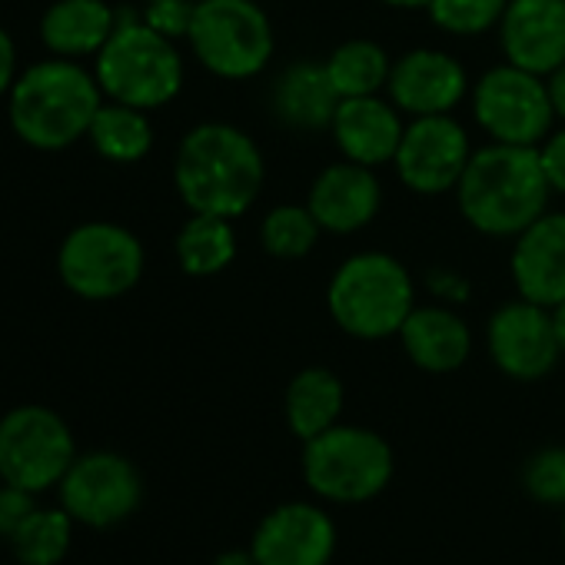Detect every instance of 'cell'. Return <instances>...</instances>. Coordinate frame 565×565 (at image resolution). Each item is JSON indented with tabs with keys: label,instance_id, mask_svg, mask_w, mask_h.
<instances>
[{
	"label": "cell",
	"instance_id": "6da1fadb",
	"mask_svg": "<svg viewBox=\"0 0 565 565\" xmlns=\"http://www.w3.org/2000/svg\"><path fill=\"white\" fill-rule=\"evenodd\" d=\"M266 163L249 134L233 124L193 127L173 160V183L193 213L243 216L263 190Z\"/></svg>",
	"mask_w": 565,
	"mask_h": 565
},
{
	"label": "cell",
	"instance_id": "7a4b0ae2",
	"mask_svg": "<svg viewBox=\"0 0 565 565\" xmlns=\"http://www.w3.org/2000/svg\"><path fill=\"white\" fill-rule=\"evenodd\" d=\"M456 196L472 230L486 236H519L548 210L552 186L542 173L539 147L489 143L472 150Z\"/></svg>",
	"mask_w": 565,
	"mask_h": 565
},
{
	"label": "cell",
	"instance_id": "3957f363",
	"mask_svg": "<svg viewBox=\"0 0 565 565\" xmlns=\"http://www.w3.org/2000/svg\"><path fill=\"white\" fill-rule=\"evenodd\" d=\"M100 104L97 74L71 57H51L18 74L8 94V117L28 147L64 150L87 137Z\"/></svg>",
	"mask_w": 565,
	"mask_h": 565
},
{
	"label": "cell",
	"instance_id": "277c9868",
	"mask_svg": "<svg viewBox=\"0 0 565 565\" xmlns=\"http://www.w3.org/2000/svg\"><path fill=\"white\" fill-rule=\"evenodd\" d=\"M327 307L343 333L356 340H386L399 337L406 317L416 310V287L396 256L366 249L340 263L330 279Z\"/></svg>",
	"mask_w": 565,
	"mask_h": 565
},
{
	"label": "cell",
	"instance_id": "5b68a950",
	"mask_svg": "<svg viewBox=\"0 0 565 565\" xmlns=\"http://www.w3.org/2000/svg\"><path fill=\"white\" fill-rule=\"evenodd\" d=\"M303 482L320 502L363 505L386 492L396 472L393 446L366 426L337 423L303 443Z\"/></svg>",
	"mask_w": 565,
	"mask_h": 565
},
{
	"label": "cell",
	"instance_id": "8992f818",
	"mask_svg": "<svg viewBox=\"0 0 565 565\" xmlns=\"http://www.w3.org/2000/svg\"><path fill=\"white\" fill-rule=\"evenodd\" d=\"M94 74L104 97L137 110H157L180 94L183 57L177 44L147 21H120L97 54Z\"/></svg>",
	"mask_w": 565,
	"mask_h": 565
},
{
	"label": "cell",
	"instance_id": "52a82bcc",
	"mask_svg": "<svg viewBox=\"0 0 565 565\" xmlns=\"http://www.w3.org/2000/svg\"><path fill=\"white\" fill-rule=\"evenodd\" d=\"M193 57L223 81H246L273 57V24L256 0H200L190 21Z\"/></svg>",
	"mask_w": 565,
	"mask_h": 565
},
{
	"label": "cell",
	"instance_id": "ba28073f",
	"mask_svg": "<svg viewBox=\"0 0 565 565\" xmlns=\"http://www.w3.org/2000/svg\"><path fill=\"white\" fill-rule=\"evenodd\" d=\"M143 259V243L127 226L94 220L64 236L57 249V273L74 297L107 303L137 287Z\"/></svg>",
	"mask_w": 565,
	"mask_h": 565
},
{
	"label": "cell",
	"instance_id": "9c48e42d",
	"mask_svg": "<svg viewBox=\"0 0 565 565\" xmlns=\"http://www.w3.org/2000/svg\"><path fill=\"white\" fill-rule=\"evenodd\" d=\"M77 459L71 423L41 403H24L0 416V482L34 495L57 489Z\"/></svg>",
	"mask_w": 565,
	"mask_h": 565
},
{
	"label": "cell",
	"instance_id": "30bf717a",
	"mask_svg": "<svg viewBox=\"0 0 565 565\" xmlns=\"http://www.w3.org/2000/svg\"><path fill=\"white\" fill-rule=\"evenodd\" d=\"M472 114L492 143L512 147H539L552 134L555 120L545 77L509 61L479 77L472 90Z\"/></svg>",
	"mask_w": 565,
	"mask_h": 565
},
{
	"label": "cell",
	"instance_id": "8fae6325",
	"mask_svg": "<svg viewBox=\"0 0 565 565\" xmlns=\"http://www.w3.org/2000/svg\"><path fill=\"white\" fill-rule=\"evenodd\" d=\"M57 502L87 529H117L143 502L140 469L114 449L77 452L74 466L57 486Z\"/></svg>",
	"mask_w": 565,
	"mask_h": 565
},
{
	"label": "cell",
	"instance_id": "7c38bea8",
	"mask_svg": "<svg viewBox=\"0 0 565 565\" xmlns=\"http://www.w3.org/2000/svg\"><path fill=\"white\" fill-rule=\"evenodd\" d=\"M469 157L472 147L466 127L449 114H436V117H413L406 124L393 167L406 190L419 196H439L459 186Z\"/></svg>",
	"mask_w": 565,
	"mask_h": 565
},
{
	"label": "cell",
	"instance_id": "4fadbf2b",
	"mask_svg": "<svg viewBox=\"0 0 565 565\" xmlns=\"http://www.w3.org/2000/svg\"><path fill=\"white\" fill-rule=\"evenodd\" d=\"M337 542L340 532L323 502L294 499L279 502L256 522L249 552L256 565H330Z\"/></svg>",
	"mask_w": 565,
	"mask_h": 565
},
{
	"label": "cell",
	"instance_id": "5bb4252c",
	"mask_svg": "<svg viewBox=\"0 0 565 565\" xmlns=\"http://www.w3.org/2000/svg\"><path fill=\"white\" fill-rule=\"evenodd\" d=\"M486 347H489L495 370L519 383H535L548 376L562 356L555 327H552V310L529 303L522 297L499 307L489 317Z\"/></svg>",
	"mask_w": 565,
	"mask_h": 565
},
{
	"label": "cell",
	"instance_id": "9a60e30c",
	"mask_svg": "<svg viewBox=\"0 0 565 565\" xmlns=\"http://www.w3.org/2000/svg\"><path fill=\"white\" fill-rule=\"evenodd\" d=\"M466 90H469L466 67L452 54L433 51V47H419V51L403 54L393 64L390 84H386L390 100L406 117L449 114L466 97Z\"/></svg>",
	"mask_w": 565,
	"mask_h": 565
},
{
	"label": "cell",
	"instance_id": "2e32d148",
	"mask_svg": "<svg viewBox=\"0 0 565 565\" xmlns=\"http://www.w3.org/2000/svg\"><path fill=\"white\" fill-rule=\"evenodd\" d=\"M499 44L509 64L548 77L565 64V0H509Z\"/></svg>",
	"mask_w": 565,
	"mask_h": 565
},
{
	"label": "cell",
	"instance_id": "e0dca14e",
	"mask_svg": "<svg viewBox=\"0 0 565 565\" xmlns=\"http://www.w3.org/2000/svg\"><path fill=\"white\" fill-rule=\"evenodd\" d=\"M515 294L539 307H558L565 300V213H542L529 223L509 256Z\"/></svg>",
	"mask_w": 565,
	"mask_h": 565
},
{
	"label": "cell",
	"instance_id": "ac0fdd59",
	"mask_svg": "<svg viewBox=\"0 0 565 565\" xmlns=\"http://www.w3.org/2000/svg\"><path fill=\"white\" fill-rule=\"evenodd\" d=\"M383 186L373 167L343 160L327 167L310 186V213L327 233H356L370 226L380 213Z\"/></svg>",
	"mask_w": 565,
	"mask_h": 565
},
{
	"label": "cell",
	"instance_id": "d6986e66",
	"mask_svg": "<svg viewBox=\"0 0 565 565\" xmlns=\"http://www.w3.org/2000/svg\"><path fill=\"white\" fill-rule=\"evenodd\" d=\"M333 140L343 153V160L363 163V167H383L396 160V150L403 143V114L393 100L376 97H350L340 100V110L330 124Z\"/></svg>",
	"mask_w": 565,
	"mask_h": 565
},
{
	"label": "cell",
	"instance_id": "ffe728a7",
	"mask_svg": "<svg viewBox=\"0 0 565 565\" xmlns=\"http://www.w3.org/2000/svg\"><path fill=\"white\" fill-rule=\"evenodd\" d=\"M399 343L423 373H456L472 353V330L446 307H416L399 330Z\"/></svg>",
	"mask_w": 565,
	"mask_h": 565
},
{
	"label": "cell",
	"instance_id": "44dd1931",
	"mask_svg": "<svg viewBox=\"0 0 565 565\" xmlns=\"http://www.w3.org/2000/svg\"><path fill=\"white\" fill-rule=\"evenodd\" d=\"M340 94L327 74V64L300 61L273 84V114L290 130H327L340 110Z\"/></svg>",
	"mask_w": 565,
	"mask_h": 565
},
{
	"label": "cell",
	"instance_id": "7402d4cb",
	"mask_svg": "<svg viewBox=\"0 0 565 565\" xmlns=\"http://www.w3.org/2000/svg\"><path fill=\"white\" fill-rule=\"evenodd\" d=\"M117 24L107 0H54L41 18V41L54 57H97Z\"/></svg>",
	"mask_w": 565,
	"mask_h": 565
},
{
	"label": "cell",
	"instance_id": "603a6c76",
	"mask_svg": "<svg viewBox=\"0 0 565 565\" xmlns=\"http://www.w3.org/2000/svg\"><path fill=\"white\" fill-rule=\"evenodd\" d=\"M343 406H347L343 380L327 366L300 370L290 380L287 396H282V416H287V426L300 443L337 426L343 416Z\"/></svg>",
	"mask_w": 565,
	"mask_h": 565
},
{
	"label": "cell",
	"instance_id": "cb8c5ba5",
	"mask_svg": "<svg viewBox=\"0 0 565 565\" xmlns=\"http://www.w3.org/2000/svg\"><path fill=\"white\" fill-rule=\"evenodd\" d=\"M177 263L186 276H216L236 259L233 220L193 213L177 233Z\"/></svg>",
	"mask_w": 565,
	"mask_h": 565
},
{
	"label": "cell",
	"instance_id": "d4e9b609",
	"mask_svg": "<svg viewBox=\"0 0 565 565\" xmlns=\"http://www.w3.org/2000/svg\"><path fill=\"white\" fill-rule=\"evenodd\" d=\"M74 515L57 505H41L18 525V532L8 539L11 555L18 565H61L74 545Z\"/></svg>",
	"mask_w": 565,
	"mask_h": 565
},
{
	"label": "cell",
	"instance_id": "484cf974",
	"mask_svg": "<svg viewBox=\"0 0 565 565\" xmlns=\"http://www.w3.org/2000/svg\"><path fill=\"white\" fill-rule=\"evenodd\" d=\"M87 140L110 163H137L153 147V127H150L147 110L110 100V104H100L87 130Z\"/></svg>",
	"mask_w": 565,
	"mask_h": 565
},
{
	"label": "cell",
	"instance_id": "4316f807",
	"mask_svg": "<svg viewBox=\"0 0 565 565\" xmlns=\"http://www.w3.org/2000/svg\"><path fill=\"white\" fill-rule=\"evenodd\" d=\"M393 61L376 41H347L327 57V74L343 100L350 97H376L390 84Z\"/></svg>",
	"mask_w": 565,
	"mask_h": 565
},
{
	"label": "cell",
	"instance_id": "83f0119b",
	"mask_svg": "<svg viewBox=\"0 0 565 565\" xmlns=\"http://www.w3.org/2000/svg\"><path fill=\"white\" fill-rule=\"evenodd\" d=\"M320 233L323 226L317 223L310 206H297V203L273 206L259 223V243L276 259H303L317 246Z\"/></svg>",
	"mask_w": 565,
	"mask_h": 565
},
{
	"label": "cell",
	"instance_id": "f1b7e54d",
	"mask_svg": "<svg viewBox=\"0 0 565 565\" xmlns=\"http://www.w3.org/2000/svg\"><path fill=\"white\" fill-rule=\"evenodd\" d=\"M509 0H429V18L452 38H479L499 28Z\"/></svg>",
	"mask_w": 565,
	"mask_h": 565
},
{
	"label": "cell",
	"instance_id": "f546056e",
	"mask_svg": "<svg viewBox=\"0 0 565 565\" xmlns=\"http://www.w3.org/2000/svg\"><path fill=\"white\" fill-rule=\"evenodd\" d=\"M522 489L539 505L565 509V446H542L522 466Z\"/></svg>",
	"mask_w": 565,
	"mask_h": 565
},
{
	"label": "cell",
	"instance_id": "4dcf8cb0",
	"mask_svg": "<svg viewBox=\"0 0 565 565\" xmlns=\"http://www.w3.org/2000/svg\"><path fill=\"white\" fill-rule=\"evenodd\" d=\"M193 8H196V4H190V0H147L143 21H147L157 34L177 41V38H186V34H190Z\"/></svg>",
	"mask_w": 565,
	"mask_h": 565
},
{
	"label": "cell",
	"instance_id": "1f68e13d",
	"mask_svg": "<svg viewBox=\"0 0 565 565\" xmlns=\"http://www.w3.org/2000/svg\"><path fill=\"white\" fill-rule=\"evenodd\" d=\"M34 509H38L34 492H28L21 486H11V482H0V539L8 542Z\"/></svg>",
	"mask_w": 565,
	"mask_h": 565
},
{
	"label": "cell",
	"instance_id": "d6a6232c",
	"mask_svg": "<svg viewBox=\"0 0 565 565\" xmlns=\"http://www.w3.org/2000/svg\"><path fill=\"white\" fill-rule=\"evenodd\" d=\"M539 160H542V173H545L552 193H565V127L552 130L539 143Z\"/></svg>",
	"mask_w": 565,
	"mask_h": 565
},
{
	"label": "cell",
	"instance_id": "836d02e7",
	"mask_svg": "<svg viewBox=\"0 0 565 565\" xmlns=\"http://www.w3.org/2000/svg\"><path fill=\"white\" fill-rule=\"evenodd\" d=\"M14 81H18V47L11 34L0 28V97L11 94Z\"/></svg>",
	"mask_w": 565,
	"mask_h": 565
},
{
	"label": "cell",
	"instance_id": "e575fe53",
	"mask_svg": "<svg viewBox=\"0 0 565 565\" xmlns=\"http://www.w3.org/2000/svg\"><path fill=\"white\" fill-rule=\"evenodd\" d=\"M545 84H548V97H552L555 117L565 120V64H562L558 71H552V74L545 77Z\"/></svg>",
	"mask_w": 565,
	"mask_h": 565
},
{
	"label": "cell",
	"instance_id": "d590c367",
	"mask_svg": "<svg viewBox=\"0 0 565 565\" xmlns=\"http://www.w3.org/2000/svg\"><path fill=\"white\" fill-rule=\"evenodd\" d=\"M213 565H256V558H253V552L246 545V548H226V552H220L213 558Z\"/></svg>",
	"mask_w": 565,
	"mask_h": 565
},
{
	"label": "cell",
	"instance_id": "8d00e7d4",
	"mask_svg": "<svg viewBox=\"0 0 565 565\" xmlns=\"http://www.w3.org/2000/svg\"><path fill=\"white\" fill-rule=\"evenodd\" d=\"M552 327H555V340H558V350L565 356V300L558 307H552Z\"/></svg>",
	"mask_w": 565,
	"mask_h": 565
},
{
	"label": "cell",
	"instance_id": "74e56055",
	"mask_svg": "<svg viewBox=\"0 0 565 565\" xmlns=\"http://www.w3.org/2000/svg\"><path fill=\"white\" fill-rule=\"evenodd\" d=\"M390 8H403V11H416V8H429V0H383Z\"/></svg>",
	"mask_w": 565,
	"mask_h": 565
},
{
	"label": "cell",
	"instance_id": "f35d334b",
	"mask_svg": "<svg viewBox=\"0 0 565 565\" xmlns=\"http://www.w3.org/2000/svg\"><path fill=\"white\" fill-rule=\"evenodd\" d=\"M562 542H565V509H562Z\"/></svg>",
	"mask_w": 565,
	"mask_h": 565
}]
</instances>
